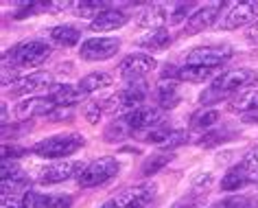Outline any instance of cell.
Listing matches in <instances>:
<instances>
[{"instance_id": "obj_32", "label": "cell", "mask_w": 258, "mask_h": 208, "mask_svg": "<svg viewBox=\"0 0 258 208\" xmlns=\"http://www.w3.org/2000/svg\"><path fill=\"white\" fill-rule=\"evenodd\" d=\"M230 134H232L230 129H210V132H204L202 138H197L195 142L202 145V147H212V145H219V142L232 138Z\"/></svg>"}, {"instance_id": "obj_9", "label": "cell", "mask_w": 258, "mask_h": 208, "mask_svg": "<svg viewBox=\"0 0 258 208\" xmlns=\"http://www.w3.org/2000/svg\"><path fill=\"white\" fill-rule=\"evenodd\" d=\"M223 7H225L223 3H208V5H204V7H199L195 14L188 16L184 33L186 35H195V33H202V31L210 29L212 24H219Z\"/></svg>"}, {"instance_id": "obj_37", "label": "cell", "mask_w": 258, "mask_h": 208, "mask_svg": "<svg viewBox=\"0 0 258 208\" xmlns=\"http://www.w3.org/2000/svg\"><path fill=\"white\" fill-rule=\"evenodd\" d=\"M188 142V134L184 132V129H171V134H169V138H166V142L162 147L166 149H175V147H182Z\"/></svg>"}, {"instance_id": "obj_7", "label": "cell", "mask_w": 258, "mask_h": 208, "mask_svg": "<svg viewBox=\"0 0 258 208\" xmlns=\"http://www.w3.org/2000/svg\"><path fill=\"white\" fill-rule=\"evenodd\" d=\"M120 40L118 37H90L79 46V57L86 62H103L118 53Z\"/></svg>"}, {"instance_id": "obj_41", "label": "cell", "mask_w": 258, "mask_h": 208, "mask_svg": "<svg viewBox=\"0 0 258 208\" xmlns=\"http://www.w3.org/2000/svg\"><path fill=\"white\" fill-rule=\"evenodd\" d=\"M29 129H31V123L29 121H20V123H16V125H5L3 127V136H5V138H9V134H24V132H29Z\"/></svg>"}, {"instance_id": "obj_19", "label": "cell", "mask_w": 258, "mask_h": 208, "mask_svg": "<svg viewBox=\"0 0 258 208\" xmlns=\"http://www.w3.org/2000/svg\"><path fill=\"white\" fill-rule=\"evenodd\" d=\"M254 182V175H251V171L247 167L238 165L234 169H230L228 173L221 178V188L223 191H236V188H243Z\"/></svg>"}, {"instance_id": "obj_13", "label": "cell", "mask_w": 258, "mask_h": 208, "mask_svg": "<svg viewBox=\"0 0 258 208\" xmlns=\"http://www.w3.org/2000/svg\"><path fill=\"white\" fill-rule=\"evenodd\" d=\"M57 106L50 101V96H27L16 106V116L18 121H29L33 116H53Z\"/></svg>"}, {"instance_id": "obj_49", "label": "cell", "mask_w": 258, "mask_h": 208, "mask_svg": "<svg viewBox=\"0 0 258 208\" xmlns=\"http://www.w3.org/2000/svg\"><path fill=\"white\" fill-rule=\"evenodd\" d=\"M99 208H122V206H120L118 199H109V201H105V204L99 206Z\"/></svg>"}, {"instance_id": "obj_20", "label": "cell", "mask_w": 258, "mask_h": 208, "mask_svg": "<svg viewBox=\"0 0 258 208\" xmlns=\"http://www.w3.org/2000/svg\"><path fill=\"white\" fill-rule=\"evenodd\" d=\"M217 75V68H204V66H182L175 73V81H188V83H204Z\"/></svg>"}, {"instance_id": "obj_44", "label": "cell", "mask_w": 258, "mask_h": 208, "mask_svg": "<svg viewBox=\"0 0 258 208\" xmlns=\"http://www.w3.org/2000/svg\"><path fill=\"white\" fill-rule=\"evenodd\" d=\"M212 184V175L210 173H199V175H195V180H192V188H195V191H206V188H208Z\"/></svg>"}, {"instance_id": "obj_17", "label": "cell", "mask_w": 258, "mask_h": 208, "mask_svg": "<svg viewBox=\"0 0 258 208\" xmlns=\"http://www.w3.org/2000/svg\"><path fill=\"white\" fill-rule=\"evenodd\" d=\"M83 94L79 86H70V83H55L50 88V101L55 103L57 108H70L77 106L79 101H83Z\"/></svg>"}, {"instance_id": "obj_43", "label": "cell", "mask_w": 258, "mask_h": 208, "mask_svg": "<svg viewBox=\"0 0 258 208\" xmlns=\"http://www.w3.org/2000/svg\"><path fill=\"white\" fill-rule=\"evenodd\" d=\"M0 208H27L24 206V195H7L0 201Z\"/></svg>"}, {"instance_id": "obj_30", "label": "cell", "mask_w": 258, "mask_h": 208, "mask_svg": "<svg viewBox=\"0 0 258 208\" xmlns=\"http://www.w3.org/2000/svg\"><path fill=\"white\" fill-rule=\"evenodd\" d=\"M171 129L166 125H158V127H151L147 132H140L136 134V138H140L143 142H151V145H164L166 138H169Z\"/></svg>"}, {"instance_id": "obj_25", "label": "cell", "mask_w": 258, "mask_h": 208, "mask_svg": "<svg viewBox=\"0 0 258 208\" xmlns=\"http://www.w3.org/2000/svg\"><path fill=\"white\" fill-rule=\"evenodd\" d=\"M171 160H173V153H166V151L151 153L149 158H145L143 167H140V175H143V178H151V175H156V173L162 171V169L169 165Z\"/></svg>"}, {"instance_id": "obj_38", "label": "cell", "mask_w": 258, "mask_h": 208, "mask_svg": "<svg viewBox=\"0 0 258 208\" xmlns=\"http://www.w3.org/2000/svg\"><path fill=\"white\" fill-rule=\"evenodd\" d=\"M225 96H228V94H223V92H219L217 88L208 86L202 94H199V103H202V106H212V103L221 101V99H225Z\"/></svg>"}, {"instance_id": "obj_5", "label": "cell", "mask_w": 258, "mask_h": 208, "mask_svg": "<svg viewBox=\"0 0 258 208\" xmlns=\"http://www.w3.org/2000/svg\"><path fill=\"white\" fill-rule=\"evenodd\" d=\"M258 83V73L256 70H247V68H234V70H225L219 77H215V81L210 83L212 88H217L223 94H232V92H241L247 86H256Z\"/></svg>"}, {"instance_id": "obj_10", "label": "cell", "mask_w": 258, "mask_h": 208, "mask_svg": "<svg viewBox=\"0 0 258 208\" xmlns=\"http://www.w3.org/2000/svg\"><path fill=\"white\" fill-rule=\"evenodd\" d=\"M122 119L127 121V125L132 127L134 134H140V132H147V129H151V127L164 125V110L143 106V108H136L134 112H129L127 116H122Z\"/></svg>"}, {"instance_id": "obj_29", "label": "cell", "mask_w": 258, "mask_h": 208, "mask_svg": "<svg viewBox=\"0 0 258 208\" xmlns=\"http://www.w3.org/2000/svg\"><path fill=\"white\" fill-rule=\"evenodd\" d=\"M33 208H73L70 195H37Z\"/></svg>"}, {"instance_id": "obj_11", "label": "cell", "mask_w": 258, "mask_h": 208, "mask_svg": "<svg viewBox=\"0 0 258 208\" xmlns=\"http://www.w3.org/2000/svg\"><path fill=\"white\" fill-rule=\"evenodd\" d=\"M156 66L158 64L149 53H132V55H127L125 60L120 62L118 75L122 77V79H127V81H136V79H140V77L149 75Z\"/></svg>"}, {"instance_id": "obj_24", "label": "cell", "mask_w": 258, "mask_h": 208, "mask_svg": "<svg viewBox=\"0 0 258 208\" xmlns=\"http://www.w3.org/2000/svg\"><path fill=\"white\" fill-rule=\"evenodd\" d=\"M107 86H112V75L107 73H90L86 77H81L79 81V90L83 94H92L96 90L107 88Z\"/></svg>"}, {"instance_id": "obj_31", "label": "cell", "mask_w": 258, "mask_h": 208, "mask_svg": "<svg viewBox=\"0 0 258 208\" xmlns=\"http://www.w3.org/2000/svg\"><path fill=\"white\" fill-rule=\"evenodd\" d=\"M217 121H219V112H217V110H204V112H199V114L192 116L190 125L195 127V129H204V132H210V127L217 125Z\"/></svg>"}, {"instance_id": "obj_42", "label": "cell", "mask_w": 258, "mask_h": 208, "mask_svg": "<svg viewBox=\"0 0 258 208\" xmlns=\"http://www.w3.org/2000/svg\"><path fill=\"white\" fill-rule=\"evenodd\" d=\"M241 165H243V167H247L249 171H258V147L249 149V151L243 155Z\"/></svg>"}, {"instance_id": "obj_4", "label": "cell", "mask_w": 258, "mask_h": 208, "mask_svg": "<svg viewBox=\"0 0 258 208\" xmlns=\"http://www.w3.org/2000/svg\"><path fill=\"white\" fill-rule=\"evenodd\" d=\"M258 16V3H230L225 5V11L219 20V29L234 31L241 27H251Z\"/></svg>"}, {"instance_id": "obj_36", "label": "cell", "mask_w": 258, "mask_h": 208, "mask_svg": "<svg viewBox=\"0 0 258 208\" xmlns=\"http://www.w3.org/2000/svg\"><path fill=\"white\" fill-rule=\"evenodd\" d=\"M37 11H46V3H22L14 18H16V20H22V18L35 16Z\"/></svg>"}, {"instance_id": "obj_18", "label": "cell", "mask_w": 258, "mask_h": 208, "mask_svg": "<svg viewBox=\"0 0 258 208\" xmlns=\"http://www.w3.org/2000/svg\"><path fill=\"white\" fill-rule=\"evenodd\" d=\"M228 110L230 112H238V114H254L258 110V90L245 88L241 92H236L234 96H230Z\"/></svg>"}, {"instance_id": "obj_47", "label": "cell", "mask_w": 258, "mask_h": 208, "mask_svg": "<svg viewBox=\"0 0 258 208\" xmlns=\"http://www.w3.org/2000/svg\"><path fill=\"white\" fill-rule=\"evenodd\" d=\"M197 201V195H190V197H186V199H179L173 208H192V204Z\"/></svg>"}, {"instance_id": "obj_35", "label": "cell", "mask_w": 258, "mask_h": 208, "mask_svg": "<svg viewBox=\"0 0 258 208\" xmlns=\"http://www.w3.org/2000/svg\"><path fill=\"white\" fill-rule=\"evenodd\" d=\"M195 7L192 3H175L171 5V24H179L182 20H186V14H190V9Z\"/></svg>"}, {"instance_id": "obj_27", "label": "cell", "mask_w": 258, "mask_h": 208, "mask_svg": "<svg viewBox=\"0 0 258 208\" xmlns=\"http://www.w3.org/2000/svg\"><path fill=\"white\" fill-rule=\"evenodd\" d=\"M132 134L134 132H132V127L127 125V121L122 119V116H118V119H114L105 127V132H103V138H105V142H120V140L129 138Z\"/></svg>"}, {"instance_id": "obj_48", "label": "cell", "mask_w": 258, "mask_h": 208, "mask_svg": "<svg viewBox=\"0 0 258 208\" xmlns=\"http://www.w3.org/2000/svg\"><path fill=\"white\" fill-rule=\"evenodd\" d=\"M0 116H3V127L9 125V112H7V103H3V112H0Z\"/></svg>"}, {"instance_id": "obj_8", "label": "cell", "mask_w": 258, "mask_h": 208, "mask_svg": "<svg viewBox=\"0 0 258 208\" xmlns=\"http://www.w3.org/2000/svg\"><path fill=\"white\" fill-rule=\"evenodd\" d=\"M88 165H83L81 160H55L53 165H48L46 169H42L40 182L42 184H59V182H66L70 178H79L83 173V169Z\"/></svg>"}, {"instance_id": "obj_50", "label": "cell", "mask_w": 258, "mask_h": 208, "mask_svg": "<svg viewBox=\"0 0 258 208\" xmlns=\"http://www.w3.org/2000/svg\"><path fill=\"white\" fill-rule=\"evenodd\" d=\"M243 123H258V114H256V112H254V114H245Z\"/></svg>"}, {"instance_id": "obj_2", "label": "cell", "mask_w": 258, "mask_h": 208, "mask_svg": "<svg viewBox=\"0 0 258 208\" xmlns=\"http://www.w3.org/2000/svg\"><path fill=\"white\" fill-rule=\"evenodd\" d=\"M83 145H86V140H83L81 134L68 132V134L48 136V138L37 142L31 151L35 155H40V158H46V160H66L70 153L79 151Z\"/></svg>"}, {"instance_id": "obj_33", "label": "cell", "mask_w": 258, "mask_h": 208, "mask_svg": "<svg viewBox=\"0 0 258 208\" xmlns=\"http://www.w3.org/2000/svg\"><path fill=\"white\" fill-rule=\"evenodd\" d=\"M217 206L219 208H256L258 201L254 197H247V195H232V197L219 201Z\"/></svg>"}, {"instance_id": "obj_51", "label": "cell", "mask_w": 258, "mask_h": 208, "mask_svg": "<svg viewBox=\"0 0 258 208\" xmlns=\"http://www.w3.org/2000/svg\"><path fill=\"white\" fill-rule=\"evenodd\" d=\"M215 208H219V206H215Z\"/></svg>"}, {"instance_id": "obj_39", "label": "cell", "mask_w": 258, "mask_h": 208, "mask_svg": "<svg viewBox=\"0 0 258 208\" xmlns=\"http://www.w3.org/2000/svg\"><path fill=\"white\" fill-rule=\"evenodd\" d=\"M3 180H11V178H18V175H22V169L18 167L16 160H3Z\"/></svg>"}, {"instance_id": "obj_22", "label": "cell", "mask_w": 258, "mask_h": 208, "mask_svg": "<svg viewBox=\"0 0 258 208\" xmlns=\"http://www.w3.org/2000/svg\"><path fill=\"white\" fill-rule=\"evenodd\" d=\"M50 40L59 46H77L81 40V31L73 24H59V27L50 29Z\"/></svg>"}, {"instance_id": "obj_6", "label": "cell", "mask_w": 258, "mask_h": 208, "mask_svg": "<svg viewBox=\"0 0 258 208\" xmlns=\"http://www.w3.org/2000/svg\"><path fill=\"white\" fill-rule=\"evenodd\" d=\"M234 55L228 44L223 46H197L186 55V66H204V68H217L225 64Z\"/></svg>"}, {"instance_id": "obj_34", "label": "cell", "mask_w": 258, "mask_h": 208, "mask_svg": "<svg viewBox=\"0 0 258 208\" xmlns=\"http://www.w3.org/2000/svg\"><path fill=\"white\" fill-rule=\"evenodd\" d=\"M103 114H105V110H103L101 101H90V103L83 106V116H86V121L90 123V125H96Z\"/></svg>"}, {"instance_id": "obj_3", "label": "cell", "mask_w": 258, "mask_h": 208, "mask_svg": "<svg viewBox=\"0 0 258 208\" xmlns=\"http://www.w3.org/2000/svg\"><path fill=\"white\" fill-rule=\"evenodd\" d=\"M118 169H120L118 160L105 155V158L90 162V165L83 169V173L77 178V184H79L81 188H92V186L105 184L107 180H112V178L118 175Z\"/></svg>"}, {"instance_id": "obj_46", "label": "cell", "mask_w": 258, "mask_h": 208, "mask_svg": "<svg viewBox=\"0 0 258 208\" xmlns=\"http://www.w3.org/2000/svg\"><path fill=\"white\" fill-rule=\"evenodd\" d=\"M245 40L251 42V44H258V20L251 24V27H247V31H245Z\"/></svg>"}, {"instance_id": "obj_1", "label": "cell", "mask_w": 258, "mask_h": 208, "mask_svg": "<svg viewBox=\"0 0 258 208\" xmlns=\"http://www.w3.org/2000/svg\"><path fill=\"white\" fill-rule=\"evenodd\" d=\"M53 48L50 44H46L44 40H29L22 44H16L14 48L5 50L3 55V68H33V66H42L44 62L50 57Z\"/></svg>"}, {"instance_id": "obj_14", "label": "cell", "mask_w": 258, "mask_h": 208, "mask_svg": "<svg viewBox=\"0 0 258 208\" xmlns=\"http://www.w3.org/2000/svg\"><path fill=\"white\" fill-rule=\"evenodd\" d=\"M156 184H138V186H132L129 191L120 193L118 199L122 208H149L153 195H156Z\"/></svg>"}, {"instance_id": "obj_16", "label": "cell", "mask_w": 258, "mask_h": 208, "mask_svg": "<svg viewBox=\"0 0 258 208\" xmlns=\"http://www.w3.org/2000/svg\"><path fill=\"white\" fill-rule=\"evenodd\" d=\"M129 22V14L127 11H122V9H107V11H103V14L96 18V20H92V24H90V31H116V29H120V27H125V24Z\"/></svg>"}, {"instance_id": "obj_26", "label": "cell", "mask_w": 258, "mask_h": 208, "mask_svg": "<svg viewBox=\"0 0 258 208\" xmlns=\"http://www.w3.org/2000/svg\"><path fill=\"white\" fill-rule=\"evenodd\" d=\"M112 9L109 3H99V0H83V3H75V16L79 18H86V20H96L103 11Z\"/></svg>"}, {"instance_id": "obj_45", "label": "cell", "mask_w": 258, "mask_h": 208, "mask_svg": "<svg viewBox=\"0 0 258 208\" xmlns=\"http://www.w3.org/2000/svg\"><path fill=\"white\" fill-rule=\"evenodd\" d=\"M68 7H75V3H66V0H53V3H46V11L50 14H61Z\"/></svg>"}, {"instance_id": "obj_28", "label": "cell", "mask_w": 258, "mask_h": 208, "mask_svg": "<svg viewBox=\"0 0 258 208\" xmlns=\"http://www.w3.org/2000/svg\"><path fill=\"white\" fill-rule=\"evenodd\" d=\"M27 191H31V182L27 175H18V178H11V180H3V184H0V193H3V197H7V195H24Z\"/></svg>"}, {"instance_id": "obj_40", "label": "cell", "mask_w": 258, "mask_h": 208, "mask_svg": "<svg viewBox=\"0 0 258 208\" xmlns=\"http://www.w3.org/2000/svg\"><path fill=\"white\" fill-rule=\"evenodd\" d=\"M24 153H29V149L16 147V145H3V160H16Z\"/></svg>"}, {"instance_id": "obj_23", "label": "cell", "mask_w": 258, "mask_h": 208, "mask_svg": "<svg viewBox=\"0 0 258 208\" xmlns=\"http://www.w3.org/2000/svg\"><path fill=\"white\" fill-rule=\"evenodd\" d=\"M169 44H171V35H169V31H164V29L149 31L145 37L138 40V46L147 48V50H164Z\"/></svg>"}, {"instance_id": "obj_21", "label": "cell", "mask_w": 258, "mask_h": 208, "mask_svg": "<svg viewBox=\"0 0 258 208\" xmlns=\"http://www.w3.org/2000/svg\"><path fill=\"white\" fill-rule=\"evenodd\" d=\"M156 96L160 101L162 110H171L179 103V90H177V81H160L156 88Z\"/></svg>"}, {"instance_id": "obj_15", "label": "cell", "mask_w": 258, "mask_h": 208, "mask_svg": "<svg viewBox=\"0 0 258 208\" xmlns=\"http://www.w3.org/2000/svg\"><path fill=\"white\" fill-rule=\"evenodd\" d=\"M171 20V7L169 5H162V3H156V5H149L143 14L138 18V29H149V31H158V29H164V24Z\"/></svg>"}, {"instance_id": "obj_12", "label": "cell", "mask_w": 258, "mask_h": 208, "mask_svg": "<svg viewBox=\"0 0 258 208\" xmlns=\"http://www.w3.org/2000/svg\"><path fill=\"white\" fill-rule=\"evenodd\" d=\"M53 86H55L53 75L46 73V70H37V73L20 77V81H18L16 86H11V92L27 99V96L37 94V92H42V90H50Z\"/></svg>"}]
</instances>
